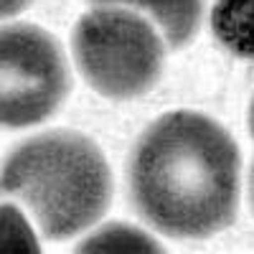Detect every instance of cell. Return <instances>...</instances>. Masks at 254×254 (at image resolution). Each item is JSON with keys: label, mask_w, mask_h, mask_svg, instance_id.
Returning <instances> with one entry per match:
<instances>
[{"label": "cell", "mask_w": 254, "mask_h": 254, "mask_svg": "<svg viewBox=\"0 0 254 254\" xmlns=\"http://www.w3.org/2000/svg\"><path fill=\"white\" fill-rule=\"evenodd\" d=\"M89 3L145 10L150 20L160 26L171 49H183L196 36L203 13V0H89Z\"/></svg>", "instance_id": "5b68a950"}, {"label": "cell", "mask_w": 254, "mask_h": 254, "mask_svg": "<svg viewBox=\"0 0 254 254\" xmlns=\"http://www.w3.org/2000/svg\"><path fill=\"white\" fill-rule=\"evenodd\" d=\"M0 188L31 208L46 239L61 242L104 216L112 176L102 150L87 135L49 130L5 155Z\"/></svg>", "instance_id": "7a4b0ae2"}, {"label": "cell", "mask_w": 254, "mask_h": 254, "mask_svg": "<svg viewBox=\"0 0 254 254\" xmlns=\"http://www.w3.org/2000/svg\"><path fill=\"white\" fill-rule=\"evenodd\" d=\"M249 198H252V208H254V165H252V173H249Z\"/></svg>", "instance_id": "9c48e42d"}, {"label": "cell", "mask_w": 254, "mask_h": 254, "mask_svg": "<svg viewBox=\"0 0 254 254\" xmlns=\"http://www.w3.org/2000/svg\"><path fill=\"white\" fill-rule=\"evenodd\" d=\"M31 0H3V15H15L18 10H23Z\"/></svg>", "instance_id": "52a82bcc"}, {"label": "cell", "mask_w": 254, "mask_h": 254, "mask_svg": "<svg viewBox=\"0 0 254 254\" xmlns=\"http://www.w3.org/2000/svg\"><path fill=\"white\" fill-rule=\"evenodd\" d=\"M247 122H249V135L254 137V97H252V104H249V115H247Z\"/></svg>", "instance_id": "ba28073f"}, {"label": "cell", "mask_w": 254, "mask_h": 254, "mask_svg": "<svg viewBox=\"0 0 254 254\" xmlns=\"http://www.w3.org/2000/svg\"><path fill=\"white\" fill-rule=\"evenodd\" d=\"M239 147L201 112H165L137 137L127 183L145 224L173 239H208L239 208Z\"/></svg>", "instance_id": "6da1fadb"}, {"label": "cell", "mask_w": 254, "mask_h": 254, "mask_svg": "<svg viewBox=\"0 0 254 254\" xmlns=\"http://www.w3.org/2000/svg\"><path fill=\"white\" fill-rule=\"evenodd\" d=\"M69 94L61 46L44 28L13 23L0 33V122L31 127L49 120Z\"/></svg>", "instance_id": "277c9868"}, {"label": "cell", "mask_w": 254, "mask_h": 254, "mask_svg": "<svg viewBox=\"0 0 254 254\" xmlns=\"http://www.w3.org/2000/svg\"><path fill=\"white\" fill-rule=\"evenodd\" d=\"M74 61L94 92L110 99H132L158 84L165 46L137 10L97 5L74 28Z\"/></svg>", "instance_id": "3957f363"}, {"label": "cell", "mask_w": 254, "mask_h": 254, "mask_svg": "<svg viewBox=\"0 0 254 254\" xmlns=\"http://www.w3.org/2000/svg\"><path fill=\"white\" fill-rule=\"evenodd\" d=\"M211 31L226 51L239 59H254V0H216Z\"/></svg>", "instance_id": "8992f818"}]
</instances>
